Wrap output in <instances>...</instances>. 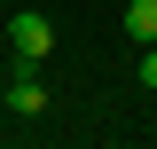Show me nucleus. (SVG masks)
Returning <instances> with one entry per match:
<instances>
[{"instance_id": "4", "label": "nucleus", "mask_w": 157, "mask_h": 149, "mask_svg": "<svg viewBox=\"0 0 157 149\" xmlns=\"http://www.w3.org/2000/svg\"><path fill=\"white\" fill-rule=\"evenodd\" d=\"M134 71H141V86H157V39L141 47V63H134Z\"/></svg>"}, {"instance_id": "2", "label": "nucleus", "mask_w": 157, "mask_h": 149, "mask_svg": "<svg viewBox=\"0 0 157 149\" xmlns=\"http://www.w3.org/2000/svg\"><path fill=\"white\" fill-rule=\"evenodd\" d=\"M8 110H24V118L47 110V78H39V63H16V78H8Z\"/></svg>"}, {"instance_id": "3", "label": "nucleus", "mask_w": 157, "mask_h": 149, "mask_svg": "<svg viewBox=\"0 0 157 149\" xmlns=\"http://www.w3.org/2000/svg\"><path fill=\"white\" fill-rule=\"evenodd\" d=\"M126 32L149 47V39H157V0H126Z\"/></svg>"}, {"instance_id": "1", "label": "nucleus", "mask_w": 157, "mask_h": 149, "mask_svg": "<svg viewBox=\"0 0 157 149\" xmlns=\"http://www.w3.org/2000/svg\"><path fill=\"white\" fill-rule=\"evenodd\" d=\"M8 47H16V63H47L55 55V24L39 16V8H16L8 16Z\"/></svg>"}, {"instance_id": "5", "label": "nucleus", "mask_w": 157, "mask_h": 149, "mask_svg": "<svg viewBox=\"0 0 157 149\" xmlns=\"http://www.w3.org/2000/svg\"><path fill=\"white\" fill-rule=\"evenodd\" d=\"M0 102H8V86H0Z\"/></svg>"}]
</instances>
